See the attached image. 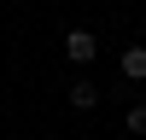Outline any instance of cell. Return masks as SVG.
Returning a JSON list of instances; mask_svg holds the SVG:
<instances>
[{
  "instance_id": "4",
  "label": "cell",
  "mask_w": 146,
  "mask_h": 140,
  "mask_svg": "<svg viewBox=\"0 0 146 140\" xmlns=\"http://www.w3.org/2000/svg\"><path fill=\"white\" fill-rule=\"evenodd\" d=\"M129 134H146V105H135V111H129Z\"/></svg>"
},
{
  "instance_id": "3",
  "label": "cell",
  "mask_w": 146,
  "mask_h": 140,
  "mask_svg": "<svg viewBox=\"0 0 146 140\" xmlns=\"http://www.w3.org/2000/svg\"><path fill=\"white\" fill-rule=\"evenodd\" d=\"M70 105H76V111H94V105H100V88H94V82H70Z\"/></svg>"
},
{
  "instance_id": "1",
  "label": "cell",
  "mask_w": 146,
  "mask_h": 140,
  "mask_svg": "<svg viewBox=\"0 0 146 140\" xmlns=\"http://www.w3.org/2000/svg\"><path fill=\"white\" fill-rule=\"evenodd\" d=\"M64 53H70V58H76V64H88V58H94V53H100V41H94V35H88V29H70V35H64Z\"/></svg>"
},
{
  "instance_id": "2",
  "label": "cell",
  "mask_w": 146,
  "mask_h": 140,
  "mask_svg": "<svg viewBox=\"0 0 146 140\" xmlns=\"http://www.w3.org/2000/svg\"><path fill=\"white\" fill-rule=\"evenodd\" d=\"M123 76L129 82H146V47H123Z\"/></svg>"
}]
</instances>
